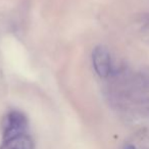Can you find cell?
<instances>
[{"label":"cell","mask_w":149,"mask_h":149,"mask_svg":"<svg viewBox=\"0 0 149 149\" xmlns=\"http://www.w3.org/2000/svg\"><path fill=\"white\" fill-rule=\"evenodd\" d=\"M28 118L21 111L13 110L5 116L2 120L3 139H8L19 134L27 133Z\"/></svg>","instance_id":"1"},{"label":"cell","mask_w":149,"mask_h":149,"mask_svg":"<svg viewBox=\"0 0 149 149\" xmlns=\"http://www.w3.org/2000/svg\"><path fill=\"white\" fill-rule=\"evenodd\" d=\"M94 70L100 78H108L112 72V61L109 51L104 46H97L92 53Z\"/></svg>","instance_id":"2"},{"label":"cell","mask_w":149,"mask_h":149,"mask_svg":"<svg viewBox=\"0 0 149 149\" xmlns=\"http://www.w3.org/2000/svg\"><path fill=\"white\" fill-rule=\"evenodd\" d=\"M0 149H35V144L32 137L24 133L11 138L3 139Z\"/></svg>","instance_id":"3"},{"label":"cell","mask_w":149,"mask_h":149,"mask_svg":"<svg viewBox=\"0 0 149 149\" xmlns=\"http://www.w3.org/2000/svg\"><path fill=\"white\" fill-rule=\"evenodd\" d=\"M125 149H135L134 146H132V145H127L126 147H125Z\"/></svg>","instance_id":"4"}]
</instances>
